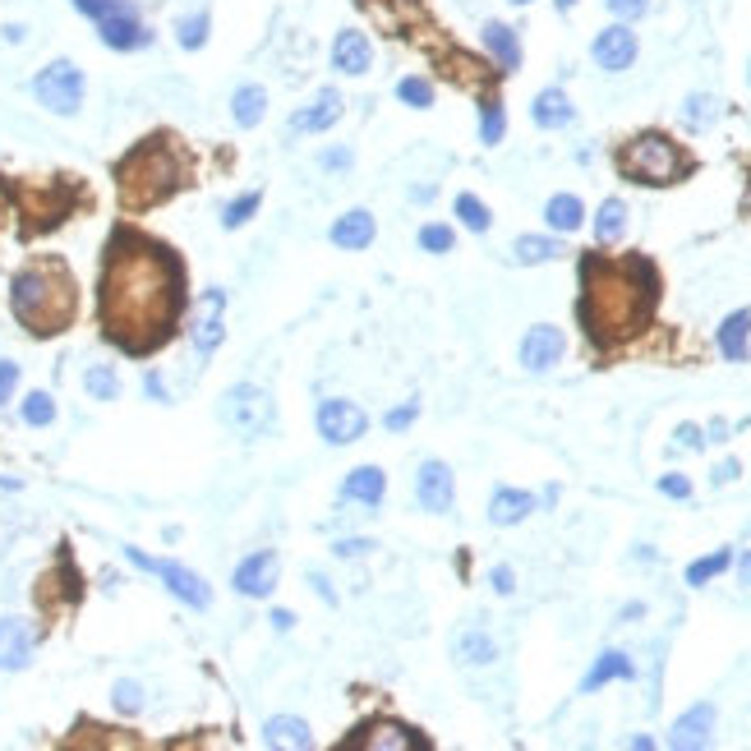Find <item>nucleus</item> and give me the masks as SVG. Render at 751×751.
<instances>
[{"mask_svg": "<svg viewBox=\"0 0 751 751\" xmlns=\"http://www.w3.org/2000/svg\"><path fill=\"white\" fill-rule=\"evenodd\" d=\"M180 304H185V281L171 249L121 230L107 245V267L98 286L102 333L121 351L148 355L152 346H162L171 337V327L180 318Z\"/></svg>", "mask_w": 751, "mask_h": 751, "instance_id": "obj_1", "label": "nucleus"}, {"mask_svg": "<svg viewBox=\"0 0 751 751\" xmlns=\"http://www.w3.org/2000/svg\"><path fill=\"white\" fill-rule=\"evenodd\" d=\"M581 277H586L581 323L594 341H618V337L641 333L646 318L654 314L660 277H654V267L646 259H627V263L586 259Z\"/></svg>", "mask_w": 751, "mask_h": 751, "instance_id": "obj_2", "label": "nucleus"}, {"mask_svg": "<svg viewBox=\"0 0 751 751\" xmlns=\"http://www.w3.org/2000/svg\"><path fill=\"white\" fill-rule=\"evenodd\" d=\"M10 310L14 318L28 327L33 337H51L61 333L74 314V286L65 277V267H24L10 286Z\"/></svg>", "mask_w": 751, "mask_h": 751, "instance_id": "obj_3", "label": "nucleus"}, {"mask_svg": "<svg viewBox=\"0 0 751 751\" xmlns=\"http://www.w3.org/2000/svg\"><path fill=\"white\" fill-rule=\"evenodd\" d=\"M115 180H121V199L129 208H152L180 185V166L162 148V139H148L143 148H134L129 158L115 166Z\"/></svg>", "mask_w": 751, "mask_h": 751, "instance_id": "obj_4", "label": "nucleus"}, {"mask_svg": "<svg viewBox=\"0 0 751 751\" xmlns=\"http://www.w3.org/2000/svg\"><path fill=\"white\" fill-rule=\"evenodd\" d=\"M623 176L627 180H637V185H673L687 171V158H683V148L664 139V134H637L627 148H623Z\"/></svg>", "mask_w": 751, "mask_h": 751, "instance_id": "obj_5", "label": "nucleus"}, {"mask_svg": "<svg viewBox=\"0 0 751 751\" xmlns=\"http://www.w3.org/2000/svg\"><path fill=\"white\" fill-rule=\"evenodd\" d=\"M129 553V563L134 567H143V572H152L158 581L176 594L180 604H189V609H208L213 604V590H208V581L199 572H189V567H180V563H166V558H148L143 549H125Z\"/></svg>", "mask_w": 751, "mask_h": 751, "instance_id": "obj_6", "label": "nucleus"}, {"mask_svg": "<svg viewBox=\"0 0 751 751\" xmlns=\"http://www.w3.org/2000/svg\"><path fill=\"white\" fill-rule=\"evenodd\" d=\"M33 98L55 115H74L84 102V70L70 61H51L42 74L33 79Z\"/></svg>", "mask_w": 751, "mask_h": 751, "instance_id": "obj_7", "label": "nucleus"}, {"mask_svg": "<svg viewBox=\"0 0 751 751\" xmlns=\"http://www.w3.org/2000/svg\"><path fill=\"white\" fill-rule=\"evenodd\" d=\"M222 420L236 434H245V438H254V434H263L267 425H273V401H267V392H259V388H249V383H240V388H230L226 397H222Z\"/></svg>", "mask_w": 751, "mask_h": 751, "instance_id": "obj_8", "label": "nucleus"}, {"mask_svg": "<svg viewBox=\"0 0 751 751\" xmlns=\"http://www.w3.org/2000/svg\"><path fill=\"white\" fill-rule=\"evenodd\" d=\"M314 425H318V434H323L327 442H333V448H346V442L364 438V429H370V415H364L355 401L333 397V401H323V406H318Z\"/></svg>", "mask_w": 751, "mask_h": 751, "instance_id": "obj_9", "label": "nucleus"}, {"mask_svg": "<svg viewBox=\"0 0 751 751\" xmlns=\"http://www.w3.org/2000/svg\"><path fill=\"white\" fill-rule=\"evenodd\" d=\"M415 498H420V508L434 512V516L452 512V503H456V475H452L448 461H425V466H420Z\"/></svg>", "mask_w": 751, "mask_h": 751, "instance_id": "obj_10", "label": "nucleus"}, {"mask_svg": "<svg viewBox=\"0 0 751 751\" xmlns=\"http://www.w3.org/2000/svg\"><path fill=\"white\" fill-rule=\"evenodd\" d=\"M277 572H281V558L277 549H254L245 558V563L236 567V576H230V586H236L240 594H249V600H267L277 586Z\"/></svg>", "mask_w": 751, "mask_h": 751, "instance_id": "obj_11", "label": "nucleus"}, {"mask_svg": "<svg viewBox=\"0 0 751 751\" xmlns=\"http://www.w3.org/2000/svg\"><path fill=\"white\" fill-rule=\"evenodd\" d=\"M590 55H594V65L600 70L623 74V70H631V61H637V33H631L627 24H613L590 42Z\"/></svg>", "mask_w": 751, "mask_h": 751, "instance_id": "obj_12", "label": "nucleus"}, {"mask_svg": "<svg viewBox=\"0 0 751 751\" xmlns=\"http://www.w3.org/2000/svg\"><path fill=\"white\" fill-rule=\"evenodd\" d=\"M563 351H567V337L558 333L553 323H535L530 333L522 337V364L530 374H545V370H553L558 360H563Z\"/></svg>", "mask_w": 751, "mask_h": 751, "instance_id": "obj_13", "label": "nucleus"}, {"mask_svg": "<svg viewBox=\"0 0 751 751\" xmlns=\"http://www.w3.org/2000/svg\"><path fill=\"white\" fill-rule=\"evenodd\" d=\"M355 747H374V751H420L425 747V738L415 734V728H406V724H392V719H374V724H364L360 734L351 738Z\"/></svg>", "mask_w": 751, "mask_h": 751, "instance_id": "obj_14", "label": "nucleus"}, {"mask_svg": "<svg viewBox=\"0 0 751 751\" xmlns=\"http://www.w3.org/2000/svg\"><path fill=\"white\" fill-rule=\"evenodd\" d=\"M337 121H341V92L337 88H318V98L291 115V129L296 134H323V129H333Z\"/></svg>", "mask_w": 751, "mask_h": 751, "instance_id": "obj_15", "label": "nucleus"}, {"mask_svg": "<svg viewBox=\"0 0 751 751\" xmlns=\"http://www.w3.org/2000/svg\"><path fill=\"white\" fill-rule=\"evenodd\" d=\"M710 734H715V705L701 701V705H691L687 715L673 724V734H668V747H678V751H691V747H705Z\"/></svg>", "mask_w": 751, "mask_h": 751, "instance_id": "obj_16", "label": "nucleus"}, {"mask_svg": "<svg viewBox=\"0 0 751 751\" xmlns=\"http://www.w3.org/2000/svg\"><path fill=\"white\" fill-rule=\"evenodd\" d=\"M370 65H374L370 37L355 33V28H341L337 42H333V70L337 74H370Z\"/></svg>", "mask_w": 751, "mask_h": 751, "instance_id": "obj_17", "label": "nucleus"}, {"mask_svg": "<svg viewBox=\"0 0 751 751\" xmlns=\"http://www.w3.org/2000/svg\"><path fill=\"white\" fill-rule=\"evenodd\" d=\"M98 33H102V42L111 47V51H139V47H148L152 42V33L139 24V14H111V18H102L98 24Z\"/></svg>", "mask_w": 751, "mask_h": 751, "instance_id": "obj_18", "label": "nucleus"}, {"mask_svg": "<svg viewBox=\"0 0 751 751\" xmlns=\"http://www.w3.org/2000/svg\"><path fill=\"white\" fill-rule=\"evenodd\" d=\"M33 660V631L24 618H0V668L14 673Z\"/></svg>", "mask_w": 751, "mask_h": 751, "instance_id": "obj_19", "label": "nucleus"}, {"mask_svg": "<svg viewBox=\"0 0 751 751\" xmlns=\"http://www.w3.org/2000/svg\"><path fill=\"white\" fill-rule=\"evenodd\" d=\"M222 304H226L222 291H208L203 314H199V323H195V351H199V355H213L217 346H222V337H226V327H222Z\"/></svg>", "mask_w": 751, "mask_h": 751, "instance_id": "obj_20", "label": "nucleus"}, {"mask_svg": "<svg viewBox=\"0 0 751 751\" xmlns=\"http://www.w3.org/2000/svg\"><path fill=\"white\" fill-rule=\"evenodd\" d=\"M374 236H378V226H374V217L364 213V208H355V213H341L333 222V245L337 249H370Z\"/></svg>", "mask_w": 751, "mask_h": 751, "instance_id": "obj_21", "label": "nucleus"}, {"mask_svg": "<svg viewBox=\"0 0 751 751\" xmlns=\"http://www.w3.org/2000/svg\"><path fill=\"white\" fill-rule=\"evenodd\" d=\"M383 489H388V475H383L378 466H360V471L346 475V485H341V493L351 498V503H360V508H378Z\"/></svg>", "mask_w": 751, "mask_h": 751, "instance_id": "obj_22", "label": "nucleus"}, {"mask_svg": "<svg viewBox=\"0 0 751 751\" xmlns=\"http://www.w3.org/2000/svg\"><path fill=\"white\" fill-rule=\"evenodd\" d=\"M263 742L267 747H296V751H310L314 747V734L310 724L296 719V715H273L263 724Z\"/></svg>", "mask_w": 751, "mask_h": 751, "instance_id": "obj_23", "label": "nucleus"}, {"mask_svg": "<svg viewBox=\"0 0 751 751\" xmlns=\"http://www.w3.org/2000/svg\"><path fill=\"white\" fill-rule=\"evenodd\" d=\"M572 102H567V92L563 88H545L535 98V107H530V121L539 125V129H563V125H572Z\"/></svg>", "mask_w": 751, "mask_h": 751, "instance_id": "obj_24", "label": "nucleus"}, {"mask_svg": "<svg viewBox=\"0 0 751 751\" xmlns=\"http://www.w3.org/2000/svg\"><path fill=\"white\" fill-rule=\"evenodd\" d=\"M530 512H535V498L522 493V489H498L489 498V522L493 526H516V522H526Z\"/></svg>", "mask_w": 751, "mask_h": 751, "instance_id": "obj_25", "label": "nucleus"}, {"mask_svg": "<svg viewBox=\"0 0 751 751\" xmlns=\"http://www.w3.org/2000/svg\"><path fill=\"white\" fill-rule=\"evenodd\" d=\"M485 47L493 51V61L503 65V74H516L522 70V42L508 24H485Z\"/></svg>", "mask_w": 751, "mask_h": 751, "instance_id": "obj_26", "label": "nucleus"}, {"mask_svg": "<svg viewBox=\"0 0 751 751\" xmlns=\"http://www.w3.org/2000/svg\"><path fill=\"white\" fill-rule=\"evenodd\" d=\"M631 673H637V664H631L623 650H604L600 660H594V668L581 678V691H600L604 683H613V678H631Z\"/></svg>", "mask_w": 751, "mask_h": 751, "instance_id": "obj_27", "label": "nucleus"}, {"mask_svg": "<svg viewBox=\"0 0 751 751\" xmlns=\"http://www.w3.org/2000/svg\"><path fill=\"white\" fill-rule=\"evenodd\" d=\"M747 337H751V310L728 314V318L719 323V351H724V360L742 364V360H747Z\"/></svg>", "mask_w": 751, "mask_h": 751, "instance_id": "obj_28", "label": "nucleus"}, {"mask_svg": "<svg viewBox=\"0 0 751 751\" xmlns=\"http://www.w3.org/2000/svg\"><path fill=\"white\" fill-rule=\"evenodd\" d=\"M263 111H267V92H263L259 84L236 88V98H230V115H236L240 129H254V125L263 121Z\"/></svg>", "mask_w": 751, "mask_h": 751, "instance_id": "obj_29", "label": "nucleus"}, {"mask_svg": "<svg viewBox=\"0 0 751 751\" xmlns=\"http://www.w3.org/2000/svg\"><path fill=\"white\" fill-rule=\"evenodd\" d=\"M456 660L461 664H493L498 660V641L489 637V631H479V627L461 631V637H456Z\"/></svg>", "mask_w": 751, "mask_h": 751, "instance_id": "obj_30", "label": "nucleus"}, {"mask_svg": "<svg viewBox=\"0 0 751 751\" xmlns=\"http://www.w3.org/2000/svg\"><path fill=\"white\" fill-rule=\"evenodd\" d=\"M545 222L567 236V230H576V226L586 222V208H581V199H576V195H553V199L545 203Z\"/></svg>", "mask_w": 751, "mask_h": 751, "instance_id": "obj_31", "label": "nucleus"}, {"mask_svg": "<svg viewBox=\"0 0 751 751\" xmlns=\"http://www.w3.org/2000/svg\"><path fill=\"white\" fill-rule=\"evenodd\" d=\"M594 236H600V245H613L627 236V203L623 199H604L600 203V217H594Z\"/></svg>", "mask_w": 751, "mask_h": 751, "instance_id": "obj_32", "label": "nucleus"}, {"mask_svg": "<svg viewBox=\"0 0 751 751\" xmlns=\"http://www.w3.org/2000/svg\"><path fill=\"white\" fill-rule=\"evenodd\" d=\"M563 254V245H558L553 236H522L512 245V259L516 263H526V267H535V263H549V259H558Z\"/></svg>", "mask_w": 751, "mask_h": 751, "instance_id": "obj_33", "label": "nucleus"}, {"mask_svg": "<svg viewBox=\"0 0 751 751\" xmlns=\"http://www.w3.org/2000/svg\"><path fill=\"white\" fill-rule=\"evenodd\" d=\"M719 121V98H710V92H691L683 102V125L687 129H710Z\"/></svg>", "mask_w": 751, "mask_h": 751, "instance_id": "obj_34", "label": "nucleus"}, {"mask_svg": "<svg viewBox=\"0 0 751 751\" xmlns=\"http://www.w3.org/2000/svg\"><path fill=\"white\" fill-rule=\"evenodd\" d=\"M84 388H88V397H98V401H115V397H121V378H115L111 364H92V370L84 374Z\"/></svg>", "mask_w": 751, "mask_h": 751, "instance_id": "obj_35", "label": "nucleus"}, {"mask_svg": "<svg viewBox=\"0 0 751 751\" xmlns=\"http://www.w3.org/2000/svg\"><path fill=\"white\" fill-rule=\"evenodd\" d=\"M728 563H734V553H728V549L710 553V558H697V563L687 567V586H705V581H715L719 572H728Z\"/></svg>", "mask_w": 751, "mask_h": 751, "instance_id": "obj_36", "label": "nucleus"}, {"mask_svg": "<svg viewBox=\"0 0 751 751\" xmlns=\"http://www.w3.org/2000/svg\"><path fill=\"white\" fill-rule=\"evenodd\" d=\"M503 134H508V115L498 102H485L479 107V139L485 143H503Z\"/></svg>", "mask_w": 751, "mask_h": 751, "instance_id": "obj_37", "label": "nucleus"}, {"mask_svg": "<svg viewBox=\"0 0 751 751\" xmlns=\"http://www.w3.org/2000/svg\"><path fill=\"white\" fill-rule=\"evenodd\" d=\"M456 217H461V222H466L471 230H479V236H485V230L493 226V217H489V208H485V203H479L475 195H461V199H456Z\"/></svg>", "mask_w": 751, "mask_h": 751, "instance_id": "obj_38", "label": "nucleus"}, {"mask_svg": "<svg viewBox=\"0 0 751 751\" xmlns=\"http://www.w3.org/2000/svg\"><path fill=\"white\" fill-rule=\"evenodd\" d=\"M397 98L406 102V107H415V111H425V107H434V84L429 79H415V74H411V79L397 84Z\"/></svg>", "mask_w": 751, "mask_h": 751, "instance_id": "obj_39", "label": "nucleus"}, {"mask_svg": "<svg viewBox=\"0 0 751 751\" xmlns=\"http://www.w3.org/2000/svg\"><path fill=\"white\" fill-rule=\"evenodd\" d=\"M259 203H263L259 195H240L236 203H226V213H222V226H226V230H240V226H245L249 217L259 213Z\"/></svg>", "mask_w": 751, "mask_h": 751, "instance_id": "obj_40", "label": "nucleus"}, {"mask_svg": "<svg viewBox=\"0 0 751 751\" xmlns=\"http://www.w3.org/2000/svg\"><path fill=\"white\" fill-rule=\"evenodd\" d=\"M74 10L88 14L92 24H102V18H111V14H129L134 5L129 0H74Z\"/></svg>", "mask_w": 751, "mask_h": 751, "instance_id": "obj_41", "label": "nucleus"}, {"mask_svg": "<svg viewBox=\"0 0 751 751\" xmlns=\"http://www.w3.org/2000/svg\"><path fill=\"white\" fill-rule=\"evenodd\" d=\"M24 420H28L33 429L51 425V420H55V401H51L47 392H33V397H24Z\"/></svg>", "mask_w": 751, "mask_h": 751, "instance_id": "obj_42", "label": "nucleus"}, {"mask_svg": "<svg viewBox=\"0 0 751 751\" xmlns=\"http://www.w3.org/2000/svg\"><path fill=\"white\" fill-rule=\"evenodd\" d=\"M111 705L121 710V715H139V710H143V687L139 683H115Z\"/></svg>", "mask_w": 751, "mask_h": 751, "instance_id": "obj_43", "label": "nucleus"}, {"mask_svg": "<svg viewBox=\"0 0 751 751\" xmlns=\"http://www.w3.org/2000/svg\"><path fill=\"white\" fill-rule=\"evenodd\" d=\"M208 28H213V24H208V14H189L185 24H180V47L185 51H199L208 42Z\"/></svg>", "mask_w": 751, "mask_h": 751, "instance_id": "obj_44", "label": "nucleus"}, {"mask_svg": "<svg viewBox=\"0 0 751 751\" xmlns=\"http://www.w3.org/2000/svg\"><path fill=\"white\" fill-rule=\"evenodd\" d=\"M452 245H456L452 226H425V230H420V249H429V254H448Z\"/></svg>", "mask_w": 751, "mask_h": 751, "instance_id": "obj_45", "label": "nucleus"}, {"mask_svg": "<svg viewBox=\"0 0 751 751\" xmlns=\"http://www.w3.org/2000/svg\"><path fill=\"white\" fill-rule=\"evenodd\" d=\"M604 5L623 18V24H631V18H641L650 10V0H604Z\"/></svg>", "mask_w": 751, "mask_h": 751, "instance_id": "obj_46", "label": "nucleus"}, {"mask_svg": "<svg viewBox=\"0 0 751 751\" xmlns=\"http://www.w3.org/2000/svg\"><path fill=\"white\" fill-rule=\"evenodd\" d=\"M415 415H420V401H406V406L388 411V429H411V425H415Z\"/></svg>", "mask_w": 751, "mask_h": 751, "instance_id": "obj_47", "label": "nucleus"}, {"mask_svg": "<svg viewBox=\"0 0 751 751\" xmlns=\"http://www.w3.org/2000/svg\"><path fill=\"white\" fill-rule=\"evenodd\" d=\"M14 383H18V364H14V360H0V406H5V401H10Z\"/></svg>", "mask_w": 751, "mask_h": 751, "instance_id": "obj_48", "label": "nucleus"}, {"mask_svg": "<svg viewBox=\"0 0 751 751\" xmlns=\"http://www.w3.org/2000/svg\"><path fill=\"white\" fill-rule=\"evenodd\" d=\"M318 162H323L327 171H346V166H351V162H355V152H351V148H327V152H323V158H318Z\"/></svg>", "mask_w": 751, "mask_h": 751, "instance_id": "obj_49", "label": "nucleus"}, {"mask_svg": "<svg viewBox=\"0 0 751 751\" xmlns=\"http://www.w3.org/2000/svg\"><path fill=\"white\" fill-rule=\"evenodd\" d=\"M660 493H664V498H678V503H683V498H691V485H687L683 475H664V479H660Z\"/></svg>", "mask_w": 751, "mask_h": 751, "instance_id": "obj_50", "label": "nucleus"}, {"mask_svg": "<svg viewBox=\"0 0 751 751\" xmlns=\"http://www.w3.org/2000/svg\"><path fill=\"white\" fill-rule=\"evenodd\" d=\"M489 581H493V590H498V594H512V590H516V576H512V567H493V572H489Z\"/></svg>", "mask_w": 751, "mask_h": 751, "instance_id": "obj_51", "label": "nucleus"}, {"mask_svg": "<svg viewBox=\"0 0 751 751\" xmlns=\"http://www.w3.org/2000/svg\"><path fill=\"white\" fill-rule=\"evenodd\" d=\"M678 448H691V452L705 448V434H701L697 425H683V429H678Z\"/></svg>", "mask_w": 751, "mask_h": 751, "instance_id": "obj_52", "label": "nucleus"}, {"mask_svg": "<svg viewBox=\"0 0 751 751\" xmlns=\"http://www.w3.org/2000/svg\"><path fill=\"white\" fill-rule=\"evenodd\" d=\"M374 545H370V539H341V545L333 549L337 558H355V553H370Z\"/></svg>", "mask_w": 751, "mask_h": 751, "instance_id": "obj_53", "label": "nucleus"}, {"mask_svg": "<svg viewBox=\"0 0 751 751\" xmlns=\"http://www.w3.org/2000/svg\"><path fill=\"white\" fill-rule=\"evenodd\" d=\"M273 627H277V631H291V627H296V613H291V609H277V613H273Z\"/></svg>", "mask_w": 751, "mask_h": 751, "instance_id": "obj_54", "label": "nucleus"}, {"mask_svg": "<svg viewBox=\"0 0 751 751\" xmlns=\"http://www.w3.org/2000/svg\"><path fill=\"white\" fill-rule=\"evenodd\" d=\"M728 479H738V461H724V466L715 471V485H728Z\"/></svg>", "mask_w": 751, "mask_h": 751, "instance_id": "obj_55", "label": "nucleus"}, {"mask_svg": "<svg viewBox=\"0 0 751 751\" xmlns=\"http://www.w3.org/2000/svg\"><path fill=\"white\" fill-rule=\"evenodd\" d=\"M738 581L751 586V553H742V563H738Z\"/></svg>", "mask_w": 751, "mask_h": 751, "instance_id": "obj_56", "label": "nucleus"}, {"mask_svg": "<svg viewBox=\"0 0 751 751\" xmlns=\"http://www.w3.org/2000/svg\"><path fill=\"white\" fill-rule=\"evenodd\" d=\"M148 392L158 397V401H166V388H162V378H158V374H148Z\"/></svg>", "mask_w": 751, "mask_h": 751, "instance_id": "obj_57", "label": "nucleus"}, {"mask_svg": "<svg viewBox=\"0 0 751 751\" xmlns=\"http://www.w3.org/2000/svg\"><path fill=\"white\" fill-rule=\"evenodd\" d=\"M576 5V0H558V10H572Z\"/></svg>", "mask_w": 751, "mask_h": 751, "instance_id": "obj_58", "label": "nucleus"}, {"mask_svg": "<svg viewBox=\"0 0 751 751\" xmlns=\"http://www.w3.org/2000/svg\"><path fill=\"white\" fill-rule=\"evenodd\" d=\"M512 5H530V0H512Z\"/></svg>", "mask_w": 751, "mask_h": 751, "instance_id": "obj_59", "label": "nucleus"}, {"mask_svg": "<svg viewBox=\"0 0 751 751\" xmlns=\"http://www.w3.org/2000/svg\"><path fill=\"white\" fill-rule=\"evenodd\" d=\"M747 79H751V74H747Z\"/></svg>", "mask_w": 751, "mask_h": 751, "instance_id": "obj_60", "label": "nucleus"}]
</instances>
